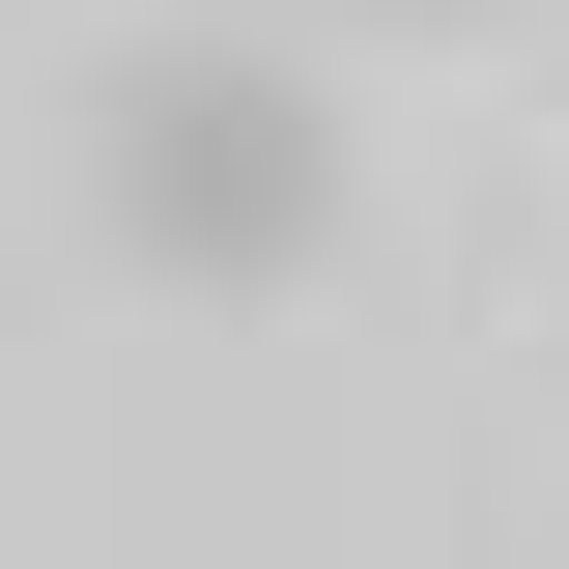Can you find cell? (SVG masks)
<instances>
[{
	"label": "cell",
	"mask_w": 569,
	"mask_h": 569,
	"mask_svg": "<svg viewBox=\"0 0 569 569\" xmlns=\"http://www.w3.org/2000/svg\"><path fill=\"white\" fill-rule=\"evenodd\" d=\"M86 200H114V257H171V284H284V257H342V114L284 58H114Z\"/></svg>",
	"instance_id": "1"
}]
</instances>
